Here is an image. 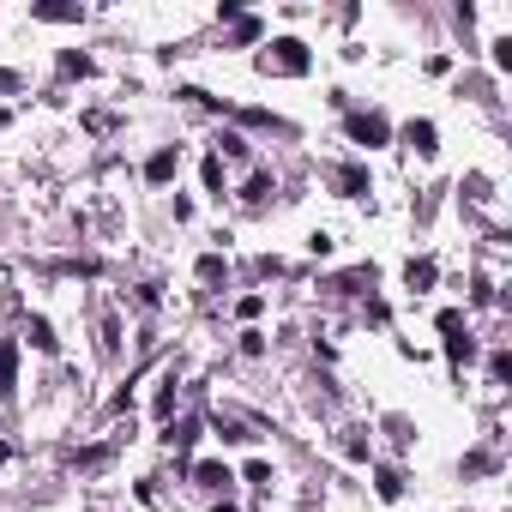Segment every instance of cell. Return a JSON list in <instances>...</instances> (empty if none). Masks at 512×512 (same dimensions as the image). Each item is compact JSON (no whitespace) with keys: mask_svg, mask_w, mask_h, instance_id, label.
Listing matches in <instances>:
<instances>
[{"mask_svg":"<svg viewBox=\"0 0 512 512\" xmlns=\"http://www.w3.org/2000/svg\"><path fill=\"white\" fill-rule=\"evenodd\" d=\"M404 278H410V290H428V284H434V266H428V260H410Z\"/></svg>","mask_w":512,"mask_h":512,"instance_id":"4","label":"cell"},{"mask_svg":"<svg viewBox=\"0 0 512 512\" xmlns=\"http://www.w3.org/2000/svg\"><path fill=\"white\" fill-rule=\"evenodd\" d=\"M145 175H151V181H169V175H175V151H157V157L145 163Z\"/></svg>","mask_w":512,"mask_h":512,"instance_id":"3","label":"cell"},{"mask_svg":"<svg viewBox=\"0 0 512 512\" xmlns=\"http://www.w3.org/2000/svg\"><path fill=\"white\" fill-rule=\"evenodd\" d=\"M260 67H266V73H290V79H296V73H308V55H302V43H272V49L260 55Z\"/></svg>","mask_w":512,"mask_h":512,"instance_id":"1","label":"cell"},{"mask_svg":"<svg viewBox=\"0 0 512 512\" xmlns=\"http://www.w3.org/2000/svg\"><path fill=\"white\" fill-rule=\"evenodd\" d=\"M362 284H374V272H344L338 278V290H362Z\"/></svg>","mask_w":512,"mask_h":512,"instance_id":"7","label":"cell"},{"mask_svg":"<svg viewBox=\"0 0 512 512\" xmlns=\"http://www.w3.org/2000/svg\"><path fill=\"white\" fill-rule=\"evenodd\" d=\"M37 19H79V7H61V0H49V7H37Z\"/></svg>","mask_w":512,"mask_h":512,"instance_id":"5","label":"cell"},{"mask_svg":"<svg viewBox=\"0 0 512 512\" xmlns=\"http://www.w3.org/2000/svg\"><path fill=\"white\" fill-rule=\"evenodd\" d=\"M410 139H416L422 151H434V127H428V121H416V127H410Z\"/></svg>","mask_w":512,"mask_h":512,"instance_id":"6","label":"cell"},{"mask_svg":"<svg viewBox=\"0 0 512 512\" xmlns=\"http://www.w3.org/2000/svg\"><path fill=\"white\" fill-rule=\"evenodd\" d=\"M350 133H356L362 145H380V139H386V121H380V115H356V121H350Z\"/></svg>","mask_w":512,"mask_h":512,"instance_id":"2","label":"cell"},{"mask_svg":"<svg viewBox=\"0 0 512 512\" xmlns=\"http://www.w3.org/2000/svg\"><path fill=\"white\" fill-rule=\"evenodd\" d=\"M0 458H7V452H0Z\"/></svg>","mask_w":512,"mask_h":512,"instance_id":"8","label":"cell"}]
</instances>
